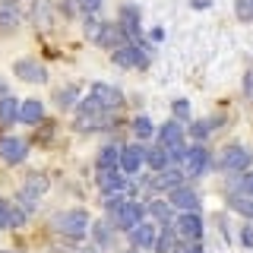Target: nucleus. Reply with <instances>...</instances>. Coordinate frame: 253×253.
I'll return each mask as SVG.
<instances>
[{
  "mask_svg": "<svg viewBox=\"0 0 253 253\" xmlns=\"http://www.w3.org/2000/svg\"><path fill=\"white\" fill-rule=\"evenodd\" d=\"M54 231L63 234V237H70V241H79V237H85L89 234V215H85L83 209H70V212H60V215H54Z\"/></svg>",
  "mask_w": 253,
  "mask_h": 253,
  "instance_id": "1",
  "label": "nucleus"
},
{
  "mask_svg": "<svg viewBox=\"0 0 253 253\" xmlns=\"http://www.w3.org/2000/svg\"><path fill=\"white\" fill-rule=\"evenodd\" d=\"M124 105V95L114 89V85H105V83H95L92 85V95L79 105V111H117Z\"/></svg>",
  "mask_w": 253,
  "mask_h": 253,
  "instance_id": "2",
  "label": "nucleus"
},
{
  "mask_svg": "<svg viewBox=\"0 0 253 253\" xmlns=\"http://www.w3.org/2000/svg\"><path fill=\"white\" fill-rule=\"evenodd\" d=\"M85 32H89V38H95L101 47H111V51L121 47V44H126V35H124L121 22H95V19H89Z\"/></svg>",
  "mask_w": 253,
  "mask_h": 253,
  "instance_id": "3",
  "label": "nucleus"
},
{
  "mask_svg": "<svg viewBox=\"0 0 253 253\" xmlns=\"http://www.w3.org/2000/svg\"><path fill=\"white\" fill-rule=\"evenodd\" d=\"M111 209V218H114V225L117 228H124V231H133V228L142 221V206L136 203V200H117V203H111L108 206Z\"/></svg>",
  "mask_w": 253,
  "mask_h": 253,
  "instance_id": "4",
  "label": "nucleus"
},
{
  "mask_svg": "<svg viewBox=\"0 0 253 253\" xmlns=\"http://www.w3.org/2000/svg\"><path fill=\"white\" fill-rule=\"evenodd\" d=\"M171 231L177 234L184 244H200L203 241V218L196 215V212H180V215L174 218Z\"/></svg>",
  "mask_w": 253,
  "mask_h": 253,
  "instance_id": "5",
  "label": "nucleus"
},
{
  "mask_svg": "<svg viewBox=\"0 0 253 253\" xmlns=\"http://www.w3.org/2000/svg\"><path fill=\"white\" fill-rule=\"evenodd\" d=\"M47 187H51V180H47L44 174H29L26 184H22V190H19V206H22V212H32V209H35V200L47 193Z\"/></svg>",
  "mask_w": 253,
  "mask_h": 253,
  "instance_id": "6",
  "label": "nucleus"
},
{
  "mask_svg": "<svg viewBox=\"0 0 253 253\" xmlns=\"http://www.w3.org/2000/svg\"><path fill=\"white\" fill-rule=\"evenodd\" d=\"M250 162H253V152L244 146H228L221 152V168H225V174H244L250 168Z\"/></svg>",
  "mask_w": 253,
  "mask_h": 253,
  "instance_id": "7",
  "label": "nucleus"
},
{
  "mask_svg": "<svg viewBox=\"0 0 253 253\" xmlns=\"http://www.w3.org/2000/svg\"><path fill=\"white\" fill-rule=\"evenodd\" d=\"M111 124H114L111 111H76V121H73V126H76V130H83V133L111 130Z\"/></svg>",
  "mask_w": 253,
  "mask_h": 253,
  "instance_id": "8",
  "label": "nucleus"
},
{
  "mask_svg": "<svg viewBox=\"0 0 253 253\" xmlns=\"http://www.w3.org/2000/svg\"><path fill=\"white\" fill-rule=\"evenodd\" d=\"M184 174L187 177H203V171L209 168V149L206 146H193V149H187V155H184Z\"/></svg>",
  "mask_w": 253,
  "mask_h": 253,
  "instance_id": "9",
  "label": "nucleus"
},
{
  "mask_svg": "<svg viewBox=\"0 0 253 253\" xmlns=\"http://www.w3.org/2000/svg\"><path fill=\"white\" fill-rule=\"evenodd\" d=\"M26 155H29V146H26L22 139H16V136L0 139V158H3L6 165H19V162H26Z\"/></svg>",
  "mask_w": 253,
  "mask_h": 253,
  "instance_id": "10",
  "label": "nucleus"
},
{
  "mask_svg": "<svg viewBox=\"0 0 253 253\" xmlns=\"http://www.w3.org/2000/svg\"><path fill=\"white\" fill-rule=\"evenodd\" d=\"M142 162H146V149H142V146H124L117 168H121V174H136Z\"/></svg>",
  "mask_w": 253,
  "mask_h": 253,
  "instance_id": "11",
  "label": "nucleus"
},
{
  "mask_svg": "<svg viewBox=\"0 0 253 253\" xmlns=\"http://www.w3.org/2000/svg\"><path fill=\"white\" fill-rule=\"evenodd\" d=\"M158 146H165L168 152L177 149V146H184V126H180L177 121L162 124V126H158Z\"/></svg>",
  "mask_w": 253,
  "mask_h": 253,
  "instance_id": "12",
  "label": "nucleus"
},
{
  "mask_svg": "<svg viewBox=\"0 0 253 253\" xmlns=\"http://www.w3.org/2000/svg\"><path fill=\"white\" fill-rule=\"evenodd\" d=\"M168 203H171V209H180V212H196L200 209V196H196L190 187H174Z\"/></svg>",
  "mask_w": 253,
  "mask_h": 253,
  "instance_id": "13",
  "label": "nucleus"
},
{
  "mask_svg": "<svg viewBox=\"0 0 253 253\" xmlns=\"http://www.w3.org/2000/svg\"><path fill=\"white\" fill-rule=\"evenodd\" d=\"M130 237H133V244H136V247L152 250V247H155V241H158V228L152 225V221H139V225L130 231Z\"/></svg>",
  "mask_w": 253,
  "mask_h": 253,
  "instance_id": "14",
  "label": "nucleus"
},
{
  "mask_svg": "<svg viewBox=\"0 0 253 253\" xmlns=\"http://www.w3.org/2000/svg\"><path fill=\"white\" fill-rule=\"evenodd\" d=\"M184 177H187L184 168H165V171H158V177L149 180V187L152 190H174V187H180Z\"/></svg>",
  "mask_w": 253,
  "mask_h": 253,
  "instance_id": "15",
  "label": "nucleus"
},
{
  "mask_svg": "<svg viewBox=\"0 0 253 253\" xmlns=\"http://www.w3.org/2000/svg\"><path fill=\"white\" fill-rule=\"evenodd\" d=\"M32 22H35L38 29H47L51 26V19H54V3L51 0H32Z\"/></svg>",
  "mask_w": 253,
  "mask_h": 253,
  "instance_id": "16",
  "label": "nucleus"
},
{
  "mask_svg": "<svg viewBox=\"0 0 253 253\" xmlns=\"http://www.w3.org/2000/svg\"><path fill=\"white\" fill-rule=\"evenodd\" d=\"M16 76L19 79H29V83H44L47 79V70L35 60H19L16 63Z\"/></svg>",
  "mask_w": 253,
  "mask_h": 253,
  "instance_id": "17",
  "label": "nucleus"
},
{
  "mask_svg": "<svg viewBox=\"0 0 253 253\" xmlns=\"http://www.w3.org/2000/svg\"><path fill=\"white\" fill-rule=\"evenodd\" d=\"M22 22V10L16 0H0V26L3 29H16Z\"/></svg>",
  "mask_w": 253,
  "mask_h": 253,
  "instance_id": "18",
  "label": "nucleus"
},
{
  "mask_svg": "<svg viewBox=\"0 0 253 253\" xmlns=\"http://www.w3.org/2000/svg\"><path fill=\"white\" fill-rule=\"evenodd\" d=\"M19 121L22 124H42L44 121V105L38 98H29L19 105Z\"/></svg>",
  "mask_w": 253,
  "mask_h": 253,
  "instance_id": "19",
  "label": "nucleus"
},
{
  "mask_svg": "<svg viewBox=\"0 0 253 253\" xmlns=\"http://www.w3.org/2000/svg\"><path fill=\"white\" fill-rule=\"evenodd\" d=\"M146 162H149V168H152V171H165V168H168V162H171V155H168V149H165V146H152L146 152Z\"/></svg>",
  "mask_w": 253,
  "mask_h": 253,
  "instance_id": "20",
  "label": "nucleus"
},
{
  "mask_svg": "<svg viewBox=\"0 0 253 253\" xmlns=\"http://www.w3.org/2000/svg\"><path fill=\"white\" fill-rule=\"evenodd\" d=\"M228 206H231L234 212H241V215L253 218V196H244V193H231V196H228Z\"/></svg>",
  "mask_w": 253,
  "mask_h": 253,
  "instance_id": "21",
  "label": "nucleus"
},
{
  "mask_svg": "<svg viewBox=\"0 0 253 253\" xmlns=\"http://www.w3.org/2000/svg\"><path fill=\"white\" fill-rule=\"evenodd\" d=\"M16 117H19V105H16V98L3 95V98H0V124H13Z\"/></svg>",
  "mask_w": 253,
  "mask_h": 253,
  "instance_id": "22",
  "label": "nucleus"
},
{
  "mask_svg": "<svg viewBox=\"0 0 253 253\" xmlns=\"http://www.w3.org/2000/svg\"><path fill=\"white\" fill-rule=\"evenodd\" d=\"M117 162H121V149L117 146H105L98 152V168H117Z\"/></svg>",
  "mask_w": 253,
  "mask_h": 253,
  "instance_id": "23",
  "label": "nucleus"
},
{
  "mask_svg": "<svg viewBox=\"0 0 253 253\" xmlns=\"http://www.w3.org/2000/svg\"><path fill=\"white\" fill-rule=\"evenodd\" d=\"M149 212H152V218H158L162 225L171 221V203H165V200H152L149 203Z\"/></svg>",
  "mask_w": 253,
  "mask_h": 253,
  "instance_id": "24",
  "label": "nucleus"
},
{
  "mask_svg": "<svg viewBox=\"0 0 253 253\" xmlns=\"http://www.w3.org/2000/svg\"><path fill=\"white\" fill-rule=\"evenodd\" d=\"M76 98H79V89H76V85H67V89L57 92V105H60V108H73Z\"/></svg>",
  "mask_w": 253,
  "mask_h": 253,
  "instance_id": "25",
  "label": "nucleus"
},
{
  "mask_svg": "<svg viewBox=\"0 0 253 253\" xmlns=\"http://www.w3.org/2000/svg\"><path fill=\"white\" fill-rule=\"evenodd\" d=\"M155 250H158V253H174V231H171V228H165V231L158 234Z\"/></svg>",
  "mask_w": 253,
  "mask_h": 253,
  "instance_id": "26",
  "label": "nucleus"
},
{
  "mask_svg": "<svg viewBox=\"0 0 253 253\" xmlns=\"http://www.w3.org/2000/svg\"><path fill=\"white\" fill-rule=\"evenodd\" d=\"M133 133H136L139 139H149V136H152V121H149L146 114H139L136 121H133Z\"/></svg>",
  "mask_w": 253,
  "mask_h": 253,
  "instance_id": "27",
  "label": "nucleus"
},
{
  "mask_svg": "<svg viewBox=\"0 0 253 253\" xmlns=\"http://www.w3.org/2000/svg\"><path fill=\"white\" fill-rule=\"evenodd\" d=\"M92 234H95V244H98V247L111 244V228L105 225V221H95V225H92Z\"/></svg>",
  "mask_w": 253,
  "mask_h": 253,
  "instance_id": "28",
  "label": "nucleus"
},
{
  "mask_svg": "<svg viewBox=\"0 0 253 253\" xmlns=\"http://www.w3.org/2000/svg\"><path fill=\"white\" fill-rule=\"evenodd\" d=\"M234 13H237V19L253 22V0H234Z\"/></svg>",
  "mask_w": 253,
  "mask_h": 253,
  "instance_id": "29",
  "label": "nucleus"
},
{
  "mask_svg": "<svg viewBox=\"0 0 253 253\" xmlns=\"http://www.w3.org/2000/svg\"><path fill=\"white\" fill-rule=\"evenodd\" d=\"M212 130H215V121H196L193 126H190V133H193L196 139H206Z\"/></svg>",
  "mask_w": 253,
  "mask_h": 253,
  "instance_id": "30",
  "label": "nucleus"
},
{
  "mask_svg": "<svg viewBox=\"0 0 253 253\" xmlns=\"http://www.w3.org/2000/svg\"><path fill=\"white\" fill-rule=\"evenodd\" d=\"M234 193H244V196H253V174L244 171L241 177H237V184H234Z\"/></svg>",
  "mask_w": 253,
  "mask_h": 253,
  "instance_id": "31",
  "label": "nucleus"
},
{
  "mask_svg": "<svg viewBox=\"0 0 253 253\" xmlns=\"http://www.w3.org/2000/svg\"><path fill=\"white\" fill-rule=\"evenodd\" d=\"M10 215H13V203L0 200V228H10Z\"/></svg>",
  "mask_w": 253,
  "mask_h": 253,
  "instance_id": "32",
  "label": "nucleus"
},
{
  "mask_svg": "<svg viewBox=\"0 0 253 253\" xmlns=\"http://www.w3.org/2000/svg\"><path fill=\"white\" fill-rule=\"evenodd\" d=\"M174 117H180V121H184V117H190V105H187L184 98L174 101Z\"/></svg>",
  "mask_w": 253,
  "mask_h": 253,
  "instance_id": "33",
  "label": "nucleus"
},
{
  "mask_svg": "<svg viewBox=\"0 0 253 253\" xmlns=\"http://www.w3.org/2000/svg\"><path fill=\"white\" fill-rule=\"evenodd\" d=\"M174 253H203V244H177Z\"/></svg>",
  "mask_w": 253,
  "mask_h": 253,
  "instance_id": "34",
  "label": "nucleus"
},
{
  "mask_svg": "<svg viewBox=\"0 0 253 253\" xmlns=\"http://www.w3.org/2000/svg\"><path fill=\"white\" fill-rule=\"evenodd\" d=\"M101 6V0H79V10L83 13H95Z\"/></svg>",
  "mask_w": 253,
  "mask_h": 253,
  "instance_id": "35",
  "label": "nucleus"
},
{
  "mask_svg": "<svg viewBox=\"0 0 253 253\" xmlns=\"http://www.w3.org/2000/svg\"><path fill=\"white\" fill-rule=\"evenodd\" d=\"M244 92H247L250 98H253V67L247 70V73H244Z\"/></svg>",
  "mask_w": 253,
  "mask_h": 253,
  "instance_id": "36",
  "label": "nucleus"
},
{
  "mask_svg": "<svg viewBox=\"0 0 253 253\" xmlns=\"http://www.w3.org/2000/svg\"><path fill=\"white\" fill-rule=\"evenodd\" d=\"M244 244H247V247H253V225L244 228Z\"/></svg>",
  "mask_w": 253,
  "mask_h": 253,
  "instance_id": "37",
  "label": "nucleus"
},
{
  "mask_svg": "<svg viewBox=\"0 0 253 253\" xmlns=\"http://www.w3.org/2000/svg\"><path fill=\"white\" fill-rule=\"evenodd\" d=\"M76 253H98V247H83V250H76Z\"/></svg>",
  "mask_w": 253,
  "mask_h": 253,
  "instance_id": "38",
  "label": "nucleus"
},
{
  "mask_svg": "<svg viewBox=\"0 0 253 253\" xmlns=\"http://www.w3.org/2000/svg\"><path fill=\"white\" fill-rule=\"evenodd\" d=\"M3 95H6V85H3V83H0V98H3Z\"/></svg>",
  "mask_w": 253,
  "mask_h": 253,
  "instance_id": "39",
  "label": "nucleus"
},
{
  "mask_svg": "<svg viewBox=\"0 0 253 253\" xmlns=\"http://www.w3.org/2000/svg\"><path fill=\"white\" fill-rule=\"evenodd\" d=\"M130 253H139V250H130Z\"/></svg>",
  "mask_w": 253,
  "mask_h": 253,
  "instance_id": "40",
  "label": "nucleus"
}]
</instances>
